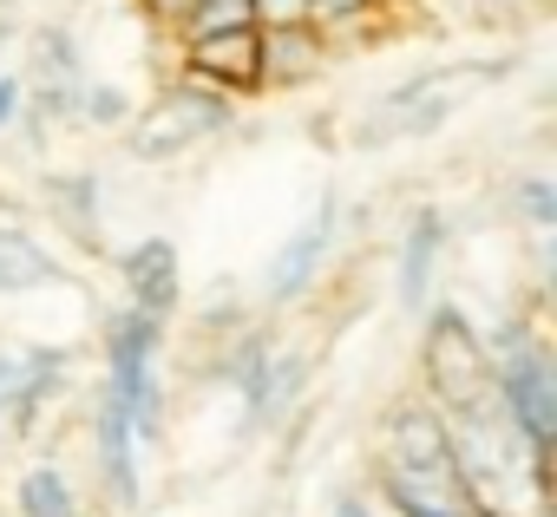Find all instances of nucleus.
<instances>
[{"label":"nucleus","instance_id":"nucleus-11","mask_svg":"<svg viewBox=\"0 0 557 517\" xmlns=\"http://www.w3.org/2000/svg\"><path fill=\"white\" fill-rule=\"evenodd\" d=\"M329 53H335V40L315 21L262 27V92H296V86L322 79L329 73Z\"/></svg>","mask_w":557,"mask_h":517},{"label":"nucleus","instance_id":"nucleus-7","mask_svg":"<svg viewBox=\"0 0 557 517\" xmlns=\"http://www.w3.org/2000/svg\"><path fill=\"white\" fill-rule=\"evenodd\" d=\"M177 60L190 79L230 92V99H249L262 92V27H223V34H184L177 40Z\"/></svg>","mask_w":557,"mask_h":517},{"label":"nucleus","instance_id":"nucleus-10","mask_svg":"<svg viewBox=\"0 0 557 517\" xmlns=\"http://www.w3.org/2000/svg\"><path fill=\"white\" fill-rule=\"evenodd\" d=\"M446 242H453L446 216H440L433 203H420V210L407 216V229H400V263H394V295H400V308H407V315H420V308L433 302V282H440V255H446Z\"/></svg>","mask_w":557,"mask_h":517},{"label":"nucleus","instance_id":"nucleus-26","mask_svg":"<svg viewBox=\"0 0 557 517\" xmlns=\"http://www.w3.org/2000/svg\"><path fill=\"white\" fill-rule=\"evenodd\" d=\"M8 27H14V0H0V40H8Z\"/></svg>","mask_w":557,"mask_h":517},{"label":"nucleus","instance_id":"nucleus-17","mask_svg":"<svg viewBox=\"0 0 557 517\" xmlns=\"http://www.w3.org/2000/svg\"><path fill=\"white\" fill-rule=\"evenodd\" d=\"M394 14V0H309V21L329 34V40H348L361 27H381Z\"/></svg>","mask_w":557,"mask_h":517},{"label":"nucleus","instance_id":"nucleus-23","mask_svg":"<svg viewBox=\"0 0 557 517\" xmlns=\"http://www.w3.org/2000/svg\"><path fill=\"white\" fill-rule=\"evenodd\" d=\"M14 393H21V354L0 348V419L14 413Z\"/></svg>","mask_w":557,"mask_h":517},{"label":"nucleus","instance_id":"nucleus-8","mask_svg":"<svg viewBox=\"0 0 557 517\" xmlns=\"http://www.w3.org/2000/svg\"><path fill=\"white\" fill-rule=\"evenodd\" d=\"M335 223H342V203L335 197H322L315 203V216L269 255V269H262V295L275 302V308H289V302H302L309 289H315V276H322V263L335 255Z\"/></svg>","mask_w":557,"mask_h":517},{"label":"nucleus","instance_id":"nucleus-13","mask_svg":"<svg viewBox=\"0 0 557 517\" xmlns=\"http://www.w3.org/2000/svg\"><path fill=\"white\" fill-rule=\"evenodd\" d=\"M73 380V348H21V393H14V426H34Z\"/></svg>","mask_w":557,"mask_h":517},{"label":"nucleus","instance_id":"nucleus-18","mask_svg":"<svg viewBox=\"0 0 557 517\" xmlns=\"http://www.w3.org/2000/svg\"><path fill=\"white\" fill-rule=\"evenodd\" d=\"M138 112V99L112 79H86L79 86V125H106V131H125V118Z\"/></svg>","mask_w":557,"mask_h":517},{"label":"nucleus","instance_id":"nucleus-4","mask_svg":"<svg viewBox=\"0 0 557 517\" xmlns=\"http://www.w3.org/2000/svg\"><path fill=\"white\" fill-rule=\"evenodd\" d=\"M420 380H426V400L440 413L492 400V354H485V335L466 321L459 302L420 308Z\"/></svg>","mask_w":557,"mask_h":517},{"label":"nucleus","instance_id":"nucleus-14","mask_svg":"<svg viewBox=\"0 0 557 517\" xmlns=\"http://www.w3.org/2000/svg\"><path fill=\"white\" fill-rule=\"evenodd\" d=\"M53 282H66L53 249L34 242V229L0 223V295H27V289H53Z\"/></svg>","mask_w":557,"mask_h":517},{"label":"nucleus","instance_id":"nucleus-19","mask_svg":"<svg viewBox=\"0 0 557 517\" xmlns=\"http://www.w3.org/2000/svg\"><path fill=\"white\" fill-rule=\"evenodd\" d=\"M223 27H256V0H190V14L171 40L184 34H223Z\"/></svg>","mask_w":557,"mask_h":517},{"label":"nucleus","instance_id":"nucleus-15","mask_svg":"<svg viewBox=\"0 0 557 517\" xmlns=\"http://www.w3.org/2000/svg\"><path fill=\"white\" fill-rule=\"evenodd\" d=\"M47 210H53V223L73 236V242H86V249H99V177L92 171H53L47 177Z\"/></svg>","mask_w":557,"mask_h":517},{"label":"nucleus","instance_id":"nucleus-6","mask_svg":"<svg viewBox=\"0 0 557 517\" xmlns=\"http://www.w3.org/2000/svg\"><path fill=\"white\" fill-rule=\"evenodd\" d=\"M27 73L34 79H21V112H34V125H79V86L92 73L66 27H34Z\"/></svg>","mask_w":557,"mask_h":517},{"label":"nucleus","instance_id":"nucleus-22","mask_svg":"<svg viewBox=\"0 0 557 517\" xmlns=\"http://www.w3.org/2000/svg\"><path fill=\"white\" fill-rule=\"evenodd\" d=\"M309 21V0H256V27H296Z\"/></svg>","mask_w":557,"mask_h":517},{"label":"nucleus","instance_id":"nucleus-3","mask_svg":"<svg viewBox=\"0 0 557 517\" xmlns=\"http://www.w3.org/2000/svg\"><path fill=\"white\" fill-rule=\"evenodd\" d=\"M230 125H236V99L190 79V73H177L151 105H138L125 118V151L138 164H171V157H190L197 144L223 138Z\"/></svg>","mask_w":557,"mask_h":517},{"label":"nucleus","instance_id":"nucleus-5","mask_svg":"<svg viewBox=\"0 0 557 517\" xmlns=\"http://www.w3.org/2000/svg\"><path fill=\"white\" fill-rule=\"evenodd\" d=\"M106 393L132 413V432L138 445L158 439L164 426V387H158V348H164V321L158 315H138L132 302L106 315Z\"/></svg>","mask_w":557,"mask_h":517},{"label":"nucleus","instance_id":"nucleus-1","mask_svg":"<svg viewBox=\"0 0 557 517\" xmlns=\"http://www.w3.org/2000/svg\"><path fill=\"white\" fill-rule=\"evenodd\" d=\"M505 73H511V60H446V66H426V73L400 79L394 92H381L368 105V118L355 125V144L381 151V144H400V138H433L440 125H453L459 105H472Z\"/></svg>","mask_w":557,"mask_h":517},{"label":"nucleus","instance_id":"nucleus-12","mask_svg":"<svg viewBox=\"0 0 557 517\" xmlns=\"http://www.w3.org/2000/svg\"><path fill=\"white\" fill-rule=\"evenodd\" d=\"M92 439H99V471H106L112 504H138V432H132V413H125L106 387H99Z\"/></svg>","mask_w":557,"mask_h":517},{"label":"nucleus","instance_id":"nucleus-2","mask_svg":"<svg viewBox=\"0 0 557 517\" xmlns=\"http://www.w3.org/2000/svg\"><path fill=\"white\" fill-rule=\"evenodd\" d=\"M485 354H492L498 413L531 445V458H550V445H557V367H550L544 335L531 321H505V328L485 335Z\"/></svg>","mask_w":557,"mask_h":517},{"label":"nucleus","instance_id":"nucleus-9","mask_svg":"<svg viewBox=\"0 0 557 517\" xmlns=\"http://www.w3.org/2000/svg\"><path fill=\"white\" fill-rule=\"evenodd\" d=\"M119 282H125V302H132L138 315L171 321L177 302H184V263H177V242H171V236H138V242L119 255Z\"/></svg>","mask_w":557,"mask_h":517},{"label":"nucleus","instance_id":"nucleus-21","mask_svg":"<svg viewBox=\"0 0 557 517\" xmlns=\"http://www.w3.org/2000/svg\"><path fill=\"white\" fill-rule=\"evenodd\" d=\"M132 8H138L158 34H177V27H184V14H190V0H132Z\"/></svg>","mask_w":557,"mask_h":517},{"label":"nucleus","instance_id":"nucleus-16","mask_svg":"<svg viewBox=\"0 0 557 517\" xmlns=\"http://www.w3.org/2000/svg\"><path fill=\"white\" fill-rule=\"evenodd\" d=\"M14 497H21V517H79V497L60 465H34Z\"/></svg>","mask_w":557,"mask_h":517},{"label":"nucleus","instance_id":"nucleus-20","mask_svg":"<svg viewBox=\"0 0 557 517\" xmlns=\"http://www.w3.org/2000/svg\"><path fill=\"white\" fill-rule=\"evenodd\" d=\"M511 203H518V216H524L531 229H557V184H550V177H518Z\"/></svg>","mask_w":557,"mask_h":517},{"label":"nucleus","instance_id":"nucleus-25","mask_svg":"<svg viewBox=\"0 0 557 517\" xmlns=\"http://www.w3.org/2000/svg\"><path fill=\"white\" fill-rule=\"evenodd\" d=\"M335 517H381V510H374L368 497H342V504H335Z\"/></svg>","mask_w":557,"mask_h":517},{"label":"nucleus","instance_id":"nucleus-24","mask_svg":"<svg viewBox=\"0 0 557 517\" xmlns=\"http://www.w3.org/2000/svg\"><path fill=\"white\" fill-rule=\"evenodd\" d=\"M21 118V73H0V131Z\"/></svg>","mask_w":557,"mask_h":517}]
</instances>
